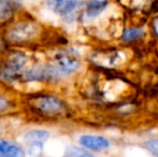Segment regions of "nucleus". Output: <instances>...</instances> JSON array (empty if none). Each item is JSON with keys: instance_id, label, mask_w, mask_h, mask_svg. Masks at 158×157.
Segmentation results:
<instances>
[{"instance_id": "obj_1", "label": "nucleus", "mask_w": 158, "mask_h": 157, "mask_svg": "<svg viewBox=\"0 0 158 157\" xmlns=\"http://www.w3.org/2000/svg\"><path fill=\"white\" fill-rule=\"evenodd\" d=\"M42 27L35 19H19L13 21L4 32V39L8 43L14 45L29 44L41 38Z\"/></svg>"}, {"instance_id": "obj_15", "label": "nucleus", "mask_w": 158, "mask_h": 157, "mask_svg": "<svg viewBox=\"0 0 158 157\" xmlns=\"http://www.w3.org/2000/svg\"><path fill=\"white\" fill-rule=\"evenodd\" d=\"M153 29H154L155 34L158 36V17L154 19V23H153Z\"/></svg>"}, {"instance_id": "obj_3", "label": "nucleus", "mask_w": 158, "mask_h": 157, "mask_svg": "<svg viewBox=\"0 0 158 157\" xmlns=\"http://www.w3.org/2000/svg\"><path fill=\"white\" fill-rule=\"evenodd\" d=\"M28 61L25 53L19 51L8 52L0 59V80L6 83H14L21 78V71Z\"/></svg>"}, {"instance_id": "obj_4", "label": "nucleus", "mask_w": 158, "mask_h": 157, "mask_svg": "<svg viewBox=\"0 0 158 157\" xmlns=\"http://www.w3.org/2000/svg\"><path fill=\"white\" fill-rule=\"evenodd\" d=\"M52 66L59 78L68 76L79 69L81 66V59L75 51L63 50L55 55Z\"/></svg>"}, {"instance_id": "obj_2", "label": "nucleus", "mask_w": 158, "mask_h": 157, "mask_svg": "<svg viewBox=\"0 0 158 157\" xmlns=\"http://www.w3.org/2000/svg\"><path fill=\"white\" fill-rule=\"evenodd\" d=\"M27 105L33 114L41 118L54 119L64 115L67 111L63 99L54 95H31L27 100Z\"/></svg>"}, {"instance_id": "obj_16", "label": "nucleus", "mask_w": 158, "mask_h": 157, "mask_svg": "<svg viewBox=\"0 0 158 157\" xmlns=\"http://www.w3.org/2000/svg\"><path fill=\"white\" fill-rule=\"evenodd\" d=\"M3 48H4V41H3V39H2V38H0V53L2 52Z\"/></svg>"}, {"instance_id": "obj_5", "label": "nucleus", "mask_w": 158, "mask_h": 157, "mask_svg": "<svg viewBox=\"0 0 158 157\" xmlns=\"http://www.w3.org/2000/svg\"><path fill=\"white\" fill-rule=\"evenodd\" d=\"M79 143L82 147L93 152H103L111 145L109 139L99 134H82L79 138Z\"/></svg>"}, {"instance_id": "obj_7", "label": "nucleus", "mask_w": 158, "mask_h": 157, "mask_svg": "<svg viewBox=\"0 0 158 157\" xmlns=\"http://www.w3.org/2000/svg\"><path fill=\"white\" fill-rule=\"evenodd\" d=\"M79 0H46L48 9L55 14L67 16L77 9Z\"/></svg>"}, {"instance_id": "obj_9", "label": "nucleus", "mask_w": 158, "mask_h": 157, "mask_svg": "<svg viewBox=\"0 0 158 157\" xmlns=\"http://www.w3.org/2000/svg\"><path fill=\"white\" fill-rule=\"evenodd\" d=\"M109 6V0H87L85 3V14L88 19L98 17Z\"/></svg>"}, {"instance_id": "obj_12", "label": "nucleus", "mask_w": 158, "mask_h": 157, "mask_svg": "<svg viewBox=\"0 0 158 157\" xmlns=\"http://www.w3.org/2000/svg\"><path fill=\"white\" fill-rule=\"evenodd\" d=\"M144 147L153 155V157H158V139H150L144 142Z\"/></svg>"}, {"instance_id": "obj_8", "label": "nucleus", "mask_w": 158, "mask_h": 157, "mask_svg": "<svg viewBox=\"0 0 158 157\" xmlns=\"http://www.w3.org/2000/svg\"><path fill=\"white\" fill-rule=\"evenodd\" d=\"M25 150L17 143L0 139V157H25Z\"/></svg>"}, {"instance_id": "obj_13", "label": "nucleus", "mask_w": 158, "mask_h": 157, "mask_svg": "<svg viewBox=\"0 0 158 157\" xmlns=\"http://www.w3.org/2000/svg\"><path fill=\"white\" fill-rule=\"evenodd\" d=\"M69 152H71V156L75 157H95L88 150L84 149V147H72L69 150Z\"/></svg>"}, {"instance_id": "obj_6", "label": "nucleus", "mask_w": 158, "mask_h": 157, "mask_svg": "<svg viewBox=\"0 0 158 157\" xmlns=\"http://www.w3.org/2000/svg\"><path fill=\"white\" fill-rule=\"evenodd\" d=\"M19 9V2L17 0H0V26L8 27Z\"/></svg>"}, {"instance_id": "obj_14", "label": "nucleus", "mask_w": 158, "mask_h": 157, "mask_svg": "<svg viewBox=\"0 0 158 157\" xmlns=\"http://www.w3.org/2000/svg\"><path fill=\"white\" fill-rule=\"evenodd\" d=\"M11 107V102L6 97H4L3 95L0 94V113L8 111Z\"/></svg>"}, {"instance_id": "obj_11", "label": "nucleus", "mask_w": 158, "mask_h": 157, "mask_svg": "<svg viewBox=\"0 0 158 157\" xmlns=\"http://www.w3.org/2000/svg\"><path fill=\"white\" fill-rule=\"evenodd\" d=\"M146 31L143 27H128L125 28L122 34V41L123 42H132L135 40L142 39L145 36Z\"/></svg>"}, {"instance_id": "obj_10", "label": "nucleus", "mask_w": 158, "mask_h": 157, "mask_svg": "<svg viewBox=\"0 0 158 157\" xmlns=\"http://www.w3.org/2000/svg\"><path fill=\"white\" fill-rule=\"evenodd\" d=\"M50 138V132L46 130H41V129H35V130H29L25 134L24 139L25 142L28 145L30 144H43L44 142L48 141V139Z\"/></svg>"}]
</instances>
